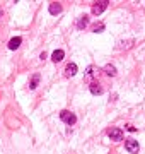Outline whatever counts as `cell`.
<instances>
[{"instance_id": "5b68a950", "label": "cell", "mask_w": 145, "mask_h": 154, "mask_svg": "<svg viewBox=\"0 0 145 154\" xmlns=\"http://www.w3.org/2000/svg\"><path fill=\"white\" fill-rule=\"evenodd\" d=\"M63 58H65V51H63V50H55V51L51 53V60L55 62V63L61 62Z\"/></svg>"}, {"instance_id": "4fadbf2b", "label": "cell", "mask_w": 145, "mask_h": 154, "mask_svg": "<svg viewBox=\"0 0 145 154\" xmlns=\"http://www.w3.org/2000/svg\"><path fill=\"white\" fill-rule=\"evenodd\" d=\"M92 31H94V33H101V31H104V24H102V22H96V24H92Z\"/></svg>"}, {"instance_id": "30bf717a", "label": "cell", "mask_w": 145, "mask_h": 154, "mask_svg": "<svg viewBox=\"0 0 145 154\" xmlns=\"http://www.w3.org/2000/svg\"><path fill=\"white\" fill-rule=\"evenodd\" d=\"M90 93L94 94V96H97V94H101V93H102V88H101L99 84H97V82L94 81V82L90 84Z\"/></svg>"}, {"instance_id": "9c48e42d", "label": "cell", "mask_w": 145, "mask_h": 154, "mask_svg": "<svg viewBox=\"0 0 145 154\" xmlns=\"http://www.w3.org/2000/svg\"><path fill=\"white\" fill-rule=\"evenodd\" d=\"M60 12H61V5H60V4H56V2L50 4V14H53V16H58Z\"/></svg>"}, {"instance_id": "5bb4252c", "label": "cell", "mask_w": 145, "mask_h": 154, "mask_svg": "<svg viewBox=\"0 0 145 154\" xmlns=\"http://www.w3.org/2000/svg\"><path fill=\"white\" fill-rule=\"evenodd\" d=\"M130 46H133V41H128V43H120V45H118V48H130Z\"/></svg>"}, {"instance_id": "7c38bea8", "label": "cell", "mask_w": 145, "mask_h": 154, "mask_svg": "<svg viewBox=\"0 0 145 154\" xmlns=\"http://www.w3.org/2000/svg\"><path fill=\"white\" fill-rule=\"evenodd\" d=\"M38 84H39V75L38 74H34L33 79H31V82H29V89H36L38 88Z\"/></svg>"}, {"instance_id": "6da1fadb", "label": "cell", "mask_w": 145, "mask_h": 154, "mask_svg": "<svg viewBox=\"0 0 145 154\" xmlns=\"http://www.w3.org/2000/svg\"><path fill=\"white\" fill-rule=\"evenodd\" d=\"M60 118H61V122L63 123H67V125H73L75 122H77V116L73 115L72 111H68V110H63L60 113Z\"/></svg>"}, {"instance_id": "8fae6325", "label": "cell", "mask_w": 145, "mask_h": 154, "mask_svg": "<svg viewBox=\"0 0 145 154\" xmlns=\"http://www.w3.org/2000/svg\"><path fill=\"white\" fill-rule=\"evenodd\" d=\"M104 74L109 75V77H114V75H116V69H114L113 65H106V67H104Z\"/></svg>"}, {"instance_id": "277c9868", "label": "cell", "mask_w": 145, "mask_h": 154, "mask_svg": "<svg viewBox=\"0 0 145 154\" xmlns=\"http://www.w3.org/2000/svg\"><path fill=\"white\" fill-rule=\"evenodd\" d=\"M108 5H109V2H108V0H102V2H99V4H94V5H92V14H94V16L102 14V12L106 11Z\"/></svg>"}, {"instance_id": "52a82bcc", "label": "cell", "mask_w": 145, "mask_h": 154, "mask_svg": "<svg viewBox=\"0 0 145 154\" xmlns=\"http://www.w3.org/2000/svg\"><path fill=\"white\" fill-rule=\"evenodd\" d=\"M21 43H22V38H19V36L12 38L10 41H9V50H17L21 46Z\"/></svg>"}, {"instance_id": "3957f363", "label": "cell", "mask_w": 145, "mask_h": 154, "mask_svg": "<svg viewBox=\"0 0 145 154\" xmlns=\"http://www.w3.org/2000/svg\"><path fill=\"white\" fill-rule=\"evenodd\" d=\"M125 147H126V151L128 152H138V149H140V146H138V142L135 140V139H126L125 140Z\"/></svg>"}, {"instance_id": "ba28073f", "label": "cell", "mask_w": 145, "mask_h": 154, "mask_svg": "<svg viewBox=\"0 0 145 154\" xmlns=\"http://www.w3.org/2000/svg\"><path fill=\"white\" fill-rule=\"evenodd\" d=\"M87 24H89V16H87V14H84V16L78 17V21H77V28L78 29H84Z\"/></svg>"}, {"instance_id": "7a4b0ae2", "label": "cell", "mask_w": 145, "mask_h": 154, "mask_svg": "<svg viewBox=\"0 0 145 154\" xmlns=\"http://www.w3.org/2000/svg\"><path fill=\"white\" fill-rule=\"evenodd\" d=\"M108 135L114 140V142H120L125 135H123V130L121 128H116V127H113V128H109V132H108Z\"/></svg>"}, {"instance_id": "8992f818", "label": "cell", "mask_w": 145, "mask_h": 154, "mask_svg": "<svg viewBox=\"0 0 145 154\" xmlns=\"http://www.w3.org/2000/svg\"><path fill=\"white\" fill-rule=\"evenodd\" d=\"M75 74H77V65L75 63H68L65 67V77H73Z\"/></svg>"}]
</instances>
